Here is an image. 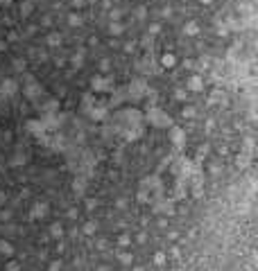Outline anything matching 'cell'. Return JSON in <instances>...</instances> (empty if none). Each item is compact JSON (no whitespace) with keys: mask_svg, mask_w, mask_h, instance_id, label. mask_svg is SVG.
Masks as SVG:
<instances>
[{"mask_svg":"<svg viewBox=\"0 0 258 271\" xmlns=\"http://www.w3.org/2000/svg\"><path fill=\"white\" fill-rule=\"evenodd\" d=\"M186 86H188L190 90H202V79H199V77H190Z\"/></svg>","mask_w":258,"mask_h":271,"instance_id":"1","label":"cell"},{"mask_svg":"<svg viewBox=\"0 0 258 271\" xmlns=\"http://www.w3.org/2000/svg\"><path fill=\"white\" fill-rule=\"evenodd\" d=\"M183 32H186V34H197V32H199V25H197L195 20H190V23H186Z\"/></svg>","mask_w":258,"mask_h":271,"instance_id":"2","label":"cell"},{"mask_svg":"<svg viewBox=\"0 0 258 271\" xmlns=\"http://www.w3.org/2000/svg\"><path fill=\"white\" fill-rule=\"evenodd\" d=\"M161 63H163L165 68H172V66H174V54H163L161 57Z\"/></svg>","mask_w":258,"mask_h":271,"instance_id":"3","label":"cell"},{"mask_svg":"<svg viewBox=\"0 0 258 271\" xmlns=\"http://www.w3.org/2000/svg\"><path fill=\"white\" fill-rule=\"evenodd\" d=\"M48 45H52V48L61 45V36H59V34H50V36H48Z\"/></svg>","mask_w":258,"mask_h":271,"instance_id":"4","label":"cell"},{"mask_svg":"<svg viewBox=\"0 0 258 271\" xmlns=\"http://www.w3.org/2000/svg\"><path fill=\"white\" fill-rule=\"evenodd\" d=\"M122 30H125V27H122V23H111V27H109V32H111V34H122Z\"/></svg>","mask_w":258,"mask_h":271,"instance_id":"5","label":"cell"},{"mask_svg":"<svg viewBox=\"0 0 258 271\" xmlns=\"http://www.w3.org/2000/svg\"><path fill=\"white\" fill-rule=\"evenodd\" d=\"M68 23H70V25H82V18H79L77 14H70L68 16Z\"/></svg>","mask_w":258,"mask_h":271,"instance_id":"6","label":"cell"},{"mask_svg":"<svg viewBox=\"0 0 258 271\" xmlns=\"http://www.w3.org/2000/svg\"><path fill=\"white\" fill-rule=\"evenodd\" d=\"M193 115H195V108L193 106H186V108H183V118H193Z\"/></svg>","mask_w":258,"mask_h":271,"instance_id":"7","label":"cell"},{"mask_svg":"<svg viewBox=\"0 0 258 271\" xmlns=\"http://www.w3.org/2000/svg\"><path fill=\"white\" fill-rule=\"evenodd\" d=\"M73 66H75V68H82V57H73Z\"/></svg>","mask_w":258,"mask_h":271,"instance_id":"8","label":"cell"},{"mask_svg":"<svg viewBox=\"0 0 258 271\" xmlns=\"http://www.w3.org/2000/svg\"><path fill=\"white\" fill-rule=\"evenodd\" d=\"M30 11H32V5H30V2H25V5H23V14L27 16V14H30Z\"/></svg>","mask_w":258,"mask_h":271,"instance_id":"9","label":"cell"},{"mask_svg":"<svg viewBox=\"0 0 258 271\" xmlns=\"http://www.w3.org/2000/svg\"><path fill=\"white\" fill-rule=\"evenodd\" d=\"M100 70H102V72H104V70H109V61H107V59L100 63Z\"/></svg>","mask_w":258,"mask_h":271,"instance_id":"10","label":"cell"},{"mask_svg":"<svg viewBox=\"0 0 258 271\" xmlns=\"http://www.w3.org/2000/svg\"><path fill=\"white\" fill-rule=\"evenodd\" d=\"M73 5H75V7H82V5H84V0H73Z\"/></svg>","mask_w":258,"mask_h":271,"instance_id":"11","label":"cell"},{"mask_svg":"<svg viewBox=\"0 0 258 271\" xmlns=\"http://www.w3.org/2000/svg\"><path fill=\"white\" fill-rule=\"evenodd\" d=\"M5 48H7V43H5V41H0V52H2Z\"/></svg>","mask_w":258,"mask_h":271,"instance_id":"12","label":"cell"},{"mask_svg":"<svg viewBox=\"0 0 258 271\" xmlns=\"http://www.w3.org/2000/svg\"><path fill=\"white\" fill-rule=\"evenodd\" d=\"M199 2H206V5H208V2H211V0H199Z\"/></svg>","mask_w":258,"mask_h":271,"instance_id":"13","label":"cell"}]
</instances>
